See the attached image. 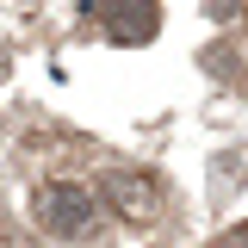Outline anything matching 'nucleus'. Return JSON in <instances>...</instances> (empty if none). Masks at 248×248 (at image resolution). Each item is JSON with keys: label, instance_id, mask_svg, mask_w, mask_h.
Here are the masks:
<instances>
[{"label": "nucleus", "instance_id": "obj_4", "mask_svg": "<svg viewBox=\"0 0 248 248\" xmlns=\"http://www.w3.org/2000/svg\"><path fill=\"white\" fill-rule=\"evenodd\" d=\"M236 6H242V0H211V13H217V19H236Z\"/></svg>", "mask_w": 248, "mask_h": 248}, {"label": "nucleus", "instance_id": "obj_2", "mask_svg": "<svg viewBox=\"0 0 248 248\" xmlns=\"http://www.w3.org/2000/svg\"><path fill=\"white\" fill-rule=\"evenodd\" d=\"M99 199H106L124 223H149V217L161 211V186H155L149 174H137V168H112V174L99 180Z\"/></svg>", "mask_w": 248, "mask_h": 248}, {"label": "nucleus", "instance_id": "obj_5", "mask_svg": "<svg viewBox=\"0 0 248 248\" xmlns=\"http://www.w3.org/2000/svg\"><path fill=\"white\" fill-rule=\"evenodd\" d=\"M223 242H248V223H236V230H223Z\"/></svg>", "mask_w": 248, "mask_h": 248}, {"label": "nucleus", "instance_id": "obj_3", "mask_svg": "<svg viewBox=\"0 0 248 248\" xmlns=\"http://www.w3.org/2000/svg\"><path fill=\"white\" fill-rule=\"evenodd\" d=\"M99 25L112 44H149L155 31H161V6L155 0H99Z\"/></svg>", "mask_w": 248, "mask_h": 248}, {"label": "nucleus", "instance_id": "obj_1", "mask_svg": "<svg viewBox=\"0 0 248 248\" xmlns=\"http://www.w3.org/2000/svg\"><path fill=\"white\" fill-rule=\"evenodd\" d=\"M93 192L87 186H75V180H50V186H37V223L50 230V236H81L93 223Z\"/></svg>", "mask_w": 248, "mask_h": 248}]
</instances>
